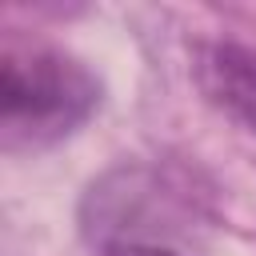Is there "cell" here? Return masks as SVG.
<instances>
[{"mask_svg":"<svg viewBox=\"0 0 256 256\" xmlns=\"http://www.w3.org/2000/svg\"><path fill=\"white\" fill-rule=\"evenodd\" d=\"M100 76L60 44L8 32L0 44V132L4 148H48L88 124L100 108Z\"/></svg>","mask_w":256,"mask_h":256,"instance_id":"cell-1","label":"cell"},{"mask_svg":"<svg viewBox=\"0 0 256 256\" xmlns=\"http://www.w3.org/2000/svg\"><path fill=\"white\" fill-rule=\"evenodd\" d=\"M192 72L204 100L256 136V48L240 40H212L196 52Z\"/></svg>","mask_w":256,"mask_h":256,"instance_id":"cell-2","label":"cell"},{"mask_svg":"<svg viewBox=\"0 0 256 256\" xmlns=\"http://www.w3.org/2000/svg\"><path fill=\"white\" fill-rule=\"evenodd\" d=\"M100 256H180V252L152 244V240H136V236H112V240H104Z\"/></svg>","mask_w":256,"mask_h":256,"instance_id":"cell-3","label":"cell"}]
</instances>
